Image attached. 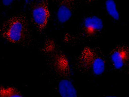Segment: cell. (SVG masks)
I'll return each mask as SVG.
<instances>
[{"instance_id": "obj_1", "label": "cell", "mask_w": 129, "mask_h": 97, "mask_svg": "<svg viewBox=\"0 0 129 97\" xmlns=\"http://www.w3.org/2000/svg\"><path fill=\"white\" fill-rule=\"evenodd\" d=\"M30 21L23 13L11 16L0 26V35L11 44L23 47L32 45L33 32Z\"/></svg>"}, {"instance_id": "obj_2", "label": "cell", "mask_w": 129, "mask_h": 97, "mask_svg": "<svg viewBox=\"0 0 129 97\" xmlns=\"http://www.w3.org/2000/svg\"><path fill=\"white\" fill-rule=\"evenodd\" d=\"M104 29V22L101 18L93 14L88 15L81 21L77 32L74 34H65L63 41L71 46L93 41L101 36Z\"/></svg>"}, {"instance_id": "obj_3", "label": "cell", "mask_w": 129, "mask_h": 97, "mask_svg": "<svg viewBox=\"0 0 129 97\" xmlns=\"http://www.w3.org/2000/svg\"><path fill=\"white\" fill-rule=\"evenodd\" d=\"M106 63L101 48L97 46H86L77 57L76 66L79 71L101 76L104 73Z\"/></svg>"}, {"instance_id": "obj_4", "label": "cell", "mask_w": 129, "mask_h": 97, "mask_svg": "<svg viewBox=\"0 0 129 97\" xmlns=\"http://www.w3.org/2000/svg\"><path fill=\"white\" fill-rule=\"evenodd\" d=\"M53 39H46L41 52L47 55L50 64L55 74L63 79H70L72 70L68 58Z\"/></svg>"}, {"instance_id": "obj_5", "label": "cell", "mask_w": 129, "mask_h": 97, "mask_svg": "<svg viewBox=\"0 0 129 97\" xmlns=\"http://www.w3.org/2000/svg\"><path fill=\"white\" fill-rule=\"evenodd\" d=\"M51 15L48 1H37L30 5L29 21L40 34L47 27Z\"/></svg>"}, {"instance_id": "obj_6", "label": "cell", "mask_w": 129, "mask_h": 97, "mask_svg": "<svg viewBox=\"0 0 129 97\" xmlns=\"http://www.w3.org/2000/svg\"><path fill=\"white\" fill-rule=\"evenodd\" d=\"M109 56L114 68L118 70H122L129 62V46L124 43L117 44L111 50Z\"/></svg>"}, {"instance_id": "obj_7", "label": "cell", "mask_w": 129, "mask_h": 97, "mask_svg": "<svg viewBox=\"0 0 129 97\" xmlns=\"http://www.w3.org/2000/svg\"><path fill=\"white\" fill-rule=\"evenodd\" d=\"M57 6L56 18L60 23H64L70 20L78 6L75 0L55 1Z\"/></svg>"}, {"instance_id": "obj_8", "label": "cell", "mask_w": 129, "mask_h": 97, "mask_svg": "<svg viewBox=\"0 0 129 97\" xmlns=\"http://www.w3.org/2000/svg\"><path fill=\"white\" fill-rule=\"evenodd\" d=\"M58 88L61 97H78L77 90L70 79H60Z\"/></svg>"}, {"instance_id": "obj_9", "label": "cell", "mask_w": 129, "mask_h": 97, "mask_svg": "<svg viewBox=\"0 0 129 97\" xmlns=\"http://www.w3.org/2000/svg\"><path fill=\"white\" fill-rule=\"evenodd\" d=\"M105 5L106 11L110 17L115 20H119L120 14L117 9V5L115 1L114 0H106Z\"/></svg>"}, {"instance_id": "obj_10", "label": "cell", "mask_w": 129, "mask_h": 97, "mask_svg": "<svg viewBox=\"0 0 129 97\" xmlns=\"http://www.w3.org/2000/svg\"><path fill=\"white\" fill-rule=\"evenodd\" d=\"M0 97H25L20 91L11 86L0 87Z\"/></svg>"}, {"instance_id": "obj_11", "label": "cell", "mask_w": 129, "mask_h": 97, "mask_svg": "<svg viewBox=\"0 0 129 97\" xmlns=\"http://www.w3.org/2000/svg\"><path fill=\"white\" fill-rule=\"evenodd\" d=\"M105 97H120L118 96H114V95H109V96H105Z\"/></svg>"}]
</instances>
